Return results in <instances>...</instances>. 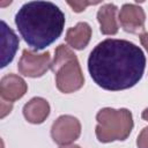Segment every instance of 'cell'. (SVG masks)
I'll return each mask as SVG.
<instances>
[{"instance_id":"1","label":"cell","mask_w":148,"mask_h":148,"mask_svg":"<svg viewBox=\"0 0 148 148\" xmlns=\"http://www.w3.org/2000/svg\"><path fill=\"white\" fill-rule=\"evenodd\" d=\"M146 57L134 43L109 38L98 43L89 54L88 71L97 86L118 91L132 88L142 77Z\"/></svg>"},{"instance_id":"2","label":"cell","mask_w":148,"mask_h":148,"mask_svg":"<svg viewBox=\"0 0 148 148\" xmlns=\"http://www.w3.org/2000/svg\"><path fill=\"white\" fill-rule=\"evenodd\" d=\"M15 24L24 42L39 51L60 37L65 27V15L53 2L30 1L16 13Z\"/></svg>"},{"instance_id":"3","label":"cell","mask_w":148,"mask_h":148,"mask_svg":"<svg viewBox=\"0 0 148 148\" xmlns=\"http://www.w3.org/2000/svg\"><path fill=\"white\" fill-rule=\"evenodd\" d=\"M51 69L56 74V84L61 92L69 94L82 88L84 77L76 54L68 46L60 44L56 49Z\"/></svg>"},{"instance_id":"4","label":"cell","mask_w":148,"mask_h":148,"mask_svg":"<svg viewBox=\"0 0 148 148\" xmlns=\"http://www.w3.org/2000/svg\"><path fill=\"white\" fill-rule=\"evenodd\" d=\"M96 138L104 143L126 140L133 128L132 113L127 109L104 108L96 114Z\"/></svg>"},{"instance_id":"5","label":"cell","mask_w":148,"mask_h":148,"mask_svg":"<svg viewBox=\"0 0 148 148\" xmlns=\"http://www.w3.org/2000/svg\"><path fill=\"white\" fill-rule=\"evenodd\" d=\"M51 57L50 52L46 51L42 54L34 53L30 50H23L21 59L18 61V72L29 77H39L51 68Z\"/></svg>"},{"instance_id":"6","label":"cell","mask_w":148,"mask_h":148,"mask_svg":"<svg viewBox=\"0 0 148 148\" xmlns=\"http://www.w3.org/2000/svg\"><path fill=\"white\" fill-rule=\"evenodd\" d=\"M81 134L80 121L69 114L60 116L51 127V136L53 141L60 146L71 145Z\"/></svg>"},{"instance_id":"7","label":"cell","mask_w":148,"mask_h":148,"mask_svg":"<svg viewBox=\"0 0 148 148\" xmlns=\"http://www.w3.org/2000/svg\"><path fill=\"white\" fill-rule=\"evenodd\" d=\"M118 20L121 28L126 32L136 34L145 28L146 14L140 6L134 3H125L118 14Z\"/></svg>"},{"instance_id":"8","label":"cell","mask_w":148,"mask_h":148,"mask_svg":"<svg viewBox=\"0 0 148 148\" xmlns=\"http://www.w3.org/2000/svg\"><path fill=\"white\" fill-rule=\"evenodd\" d=\"M28 90L25 81L16 74H7L1 79L0 82V96L2 101L13 103L21 97Z\"/></svg>"},{"instance_id":"9","label":"cell","mask_w":148,"mask_h":148,"mask_svg":"<svg viewBox=\"0 0 148 148\" xmlns=\"http://www.w3.org/2000/svg\"><path fill=\"white\" fill-rule=\"evenodd\" d=\"M17 47V36L5 21H1V67L7 66L13 60Z\"/></svg>"},{"instance_id":"10","label":"cell","mask_w":148,"mask_h":148,"mask_svg":"<svg viewBox=\"0 0 148 148\" xmlns=\"http://www.w3.org/2000/svg\"><path fill=\"white\" fill-rule=\"evenodd\" d=\"M49 113V102L42 97H34L23 106V116L31 124H42Z\"/></svg>"},{"instance_id":"11","label":"cell","mask_w":148,"mask_h":148,"mask_svg":"<svg viewBox=\"0 0 148 148\" xmlns=\"http://www.w3.org/2000/svg\"><path fill=\"white\" fill-rule=\"evenodd\" d=\"M91 37V28L86 22H79L75 27L69 28L66 32L65 40L66 43L75 49V50H83Z\"/></svg>"},{"instance_id":"12","label":"cell","mask_w":148,"mask_h":148,"mask_svg":"<svg viewBox=\"0 0 148 148\" xmlns=\"http://www.w3.org/2000/svg\"><path fill=\"white\" fill-rule=\"evenodd\" d=\"M117 6L113 3L103 5L97 12V20L101 25V32L104 35H116L118 32V22H117Z\"/></svg>"},{"instance_id":"13","label":"cell","mask_w":148,"mask_h":148,"mask_svg":"<svg viewBox=\"0 0 148 148\" xmlns=\"http://www.w3.org/2000/svg\"><path fill=\"white\" fill-rule=\"evenodd\" d=\"M99 1H67V5L72 7L75 13H80L86 9L87 6L90 5H98Z\"/></svg>"},{"instance_id":"14","label":"cell","mask_w":148,"mask_h":148,"mask_svg":"<svg viewBox=\"0 0 148 148\" xmlns=\"http://www.w3.org/2000/svg\"><path fill=\"white\" fill-rule=\"evenodd\" d=\"M136 146L138 148H148V126L140 132L136 139Z\"/></svg>"},{"instance_id":"15","label":"cell","mask_w":148,"mask_h":148,"mask_svg":"<svg viewBox=\"0 0 148 148\" xmlns=\"http://www.w3.org/2000/svg\"><path fill=\"white\" fill-rule=\"evenodd\" d=\"M12 109H13V103L1 99V118H5L6 114L12 111Z\"/></svg>"},{"instance_id":"16","label":"cell","mask_w":148,"mask_h":148,"mask_svg":"<svg viewBox=\"0 0 148 148\" xmlns=\"http://www.w3.org/2000/svg\"><path fill=\"white\" fill-rule=\"evenodd\" d=\"M140 42L148 52V32H143L140 35Z\"/></svg>"},{"instance_id":"17","label":"cell","mask_w":148,"mask_h":148,"mask_svg":"<svg viewBox=\"0 0 148 148\" xmlns=\"http://www.w3.org/2000/svg\"><path fill=\"white\" fill-rule=\"evenodd\" d=\"M141 116H142V118H143L145 120H147V121H148V108H147V109H145V110L142 111V114H141Z\"/></svg>"},{"instance_id":"18","label":"cell","mask_w":148,"mask_h":148,"mask_svg":"<svg viewBox=\"0 0 148 148\" xmlns=\"http://www.w3.org/2000/svg\"><path fill=\"white\" fill-rule=\"evenodd\" d=\"M60 148H81V147H79L76 145H67V146H61Z\"/></svg>"}]
</instances>
